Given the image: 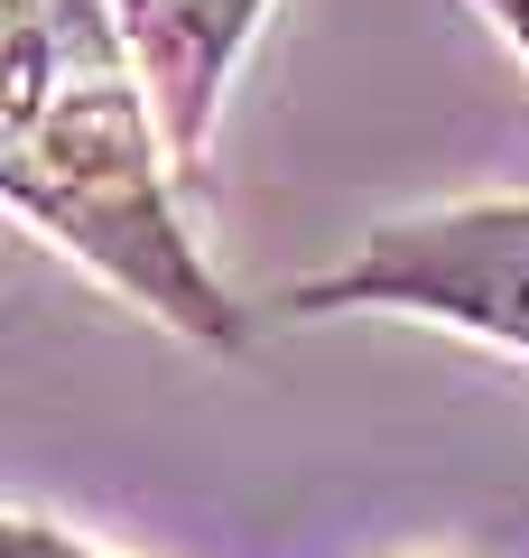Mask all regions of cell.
Instances as JSON below:
<instances>
[{
  "label": "cell",
  "instance_id": "6da1fadb",
  "mask_svg": "<svg viewBox=\"0 0 529 558\" xmlns=\"http://www.w3.org/2000/svg\"><path fill=\"white\" fill-rule=\"evenodd\" d=\"M0 186L57 252L186 344L233 354L251 336L186 233L168 121L112 0H0Z\"/></svg>",
  "mask_w": 529,
  "mask_h": 558
},
{
  "label": "cell",
  "instance_id": "7a4b0ae2",
  "mask_svg": "<svg viewBox=\"0 0 529 558\" xmlns=\"http://www.w3.org/2000/svg\"><path fill=\"white\" fill-rule=\"evenodd\" d=\"M279 317H418L529 354V205H455L372 233L344 270L297 279Z\"/></svg>",
  "mask_w": 529,
  "mask_h": 558
},
{
  "label": "cell",
  "instance_id": "3957f363",
  "mask_svg": "<svg viewBox=\"0 0 529 558\" xmlns=\"http://www.w3.org/2000/svg\"><path fill=\"white\" fill-rule=\"evenodd\" d=\"M260 10H270V0H112L121 38H131L139 75H149V94H158V121H168L176 186H186V196L205 186V140H214L223 84H233L242 47H251Z\"/></svg>",
  "mask_w": 529,
  "mask_h": 558
},
{
  "label": "cell",
  "instance_id": "277c9868",
  "mask_svg": "<svg viewBox=\"0 0 529 558\" xmlns=\"http://www.w3.org/2000/svg\"><path fill=\"white\" fill-rule=\"evenodd\" d=\"M0 558H102V549H84L75 531H57V521H38V512H10L0 521Z\"/></svg>",
  "mask_w": 529,
  "mask_h": 558
},
{
  "label": "cell",
  "instance_id": "5b68a950",
  "mask_svg": "<svg viewBox=\"0 0 529 558\" xmlns=\"http://www.w3.org/2000/svg\"><path fill=\"white\" fill-rule=\"evenodd\" d=\"M473 10H483V20L502 28L510 47H520V65H529V0H473Z\"/></svg>",
  "mask_w": 529,
  "mask_h": 558
}]
</instances>
